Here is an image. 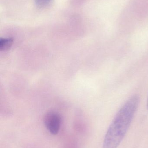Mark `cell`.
<instances>
[{"instance_id":"6da1fadb","label":"cell","mask_w":148,"mask_h":148,"mask_svg":"<svg viewBox=\"0 0 148 148\" xmlns=\"http://www.w3.org/2000/svg\"><path fill=\"white\" fill-rule=\"evenodd\" d=\"M140 102V97L135 95L123 105L108 129L103 148H118L130 127Z\"/></svg>"},{"instance_id":"7a4b0ae2","label":"cell","mask_w":148,"mask_h":148,"mask_svg":"<svg viewBox=\"0 0 148 148\" xmlns=\"http://www.w3.org/2000/svg\"><path fill=\"white\" fill-rule=\"evenodd\" d=\"M43 122L50 134L56 135L59 133L61 123V118L58 113L52 111L46 113L43 118Z\"/></svg>"},{"instance_id":"3957f363","label":"cell","mask_w":148,"mask_h":148,"mask_svg":"<svg viewBox=\"0 0 148 148\" xmlns=\"http://www.w3.org/2000/svg\"><path fill=\"white\" fill-rule=\"evenodd\" d=\"M13 39L12 38H1L0 40V50L6 51L9 49L13 44Z\"/></svg>"},{"instance_id":"277c9868","label":"cell","mask_w":148,"mask_h":148,"mask_svg":"<svg viewBox=\"0 0 148 148\" xmlns=\"http://www.w3.org/2000/svg\"><path fill=\"white\" fill-rule=\"evenodd\" d=\"M51 0H35L36 3L38 7L43 8L47 6Z\"/></svg>"},{"instance_id":"5b68a950","label":"cell","mask_w":148,"mask_h":148,"mask_svg":"<svg viewBox=\"0 0 148 148\" xmlns=\"http://www.w3.org/2000/svg\"><path fill=\"white\" fill-rule=\"evenodd\" d=\"M147 110H148V96L147 97Z\"/></svg>"}]
</instances>
